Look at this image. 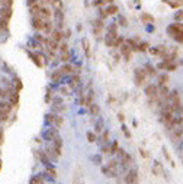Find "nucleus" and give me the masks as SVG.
Masks as SVG:
<instances>
[{"instance_id":"obj_57","label":"nucleus","mask_w":183,"mask_h":184,"mask_svg":"<svg viewBox=\"0 0 183 184\" xmlns=\"http://www.w3.org/2000/svg\"><path fill=\"white\" fill-rule=\"evenodd\" d=\"M103 3H105L103 0H94V6H102Z\"/></svg>"},{"instance_id":"obj_48","label":"nucleus","mask_w":183,"mask_h":184,"mask_svg":"<svg viewBox=\"0 0 183 184\" xmlns=\"http://www.w3.org/2000/svg\"><path fill=\"white\" fill-rule=\"evenodd\" d=\"M12 3H13V0H1V4L6 6V7H10Z\"/></svg>"},{"instance_id":"obj_41","label":"nucleus","mask_w":183,"mask_h":184,"mask_svg":"<svg viewBox=\"0 0 183 184\" xmlns=\"http://www.w3.org/2000/svg\"><path fill=\"white\" fill-rule=\"evenodd\" d=\"M141 18H142V21H144V22H153V21H154V19H153V16H150V15H147V13H144Z\"/></svg>"},{"instance_id":"obj_3","label":"nucleus","mask_w":183,"mask_h":184,"mask_svg":"<svg viewBox=\"0 0 183 184\" xmlns=\"http://www.w3.org/2000/svg\"><path fill=\"white\" fill-rule=\"evenodd\" d=\"M135 83H137V86L145 84V70H141V68L135 70Z\"/></svg>"},{"instance_id":"obj_12","label":"nucleus","mask_w":183,"mask_h":184,"mask_svg":"<svg viewBox=\"0 0 183 184\" xmlns=\"http://www.w3.org/2000/svg\"><path fill=\"white\" fill-rule=\"evenodd\" d=\"M116 36H118V33L108 32L106 33V38H105V43H106L108 46H114V42H115V39H116Z\"/></svg>"},{"instance_id":"obj_31","label":"nucleus","mask_w":183,"mask_h":184,"mask_svg":"<svg viewBox=\"0 0 183 184\" xmlns=\"http://www.w3.org/2000/svg\"><path fill=\"white\" fill-rule=\"evenodd\" d=\"M77 86H79V77L74 76L71 80H70V87H71V88H76Z\"/></svg>"},{"instance_id":"obj_8","label":"nucleus","mask_w":183,"mask_h":184,"mask_svg":"<svg viewBox=\"0 0 183 184\" xmlns=\"http://www.w3.org/2000/svg\"><path fill=\"white\" fill-rule=\"evenodd\" d=\"M121 54L125 57L126 61L131 60V48H129L128 43H122V45H121Z\"/></svg>"},{"instance_id":"obj_10","label":"nucleus","mask_w":183,"mask_h":184,"mask_svg":"<svg viewBox=\"0 0 183 184\" xmlns=\"http://www.w3.org/2000/svg\"><path fill=\"white\" fill-rule=\"evenodd\" d=\"M0 18H3V19H10L12 18V9L10 7H6V6H1V9H0Z\"/></svg>"},{"instance_id":"obj_55","label":"nucleus","mask_w":183,"mask_h":184,"mask_svg":"<svg viewBox=\"0 0 183 184\" xmlns=\"http://www.w3.org/2000/svg\"><path fill=\"white\" fill-rule=\"evenodd\" d=\"M35 39H36V41H39V42H45V41H46V39H44V38L41 36V35H35Z\"/></svg>"},{"instance_id":"obj_34","label":"nucleus","mask_w":183,"mask_h":184,"mask_svg":"<svg viewBox=\"0 0 183 184\" xmlns=\"http://www.w3.org/2000/svg\"><path fill=\"white\" fill-rule=\"evenodd\" d=\"M108 32L118 33V26H116V23H111V25H109V28H108Z\"/></svg>"},{"instance_id":"obj_38","label":"nucleus","mask_w":183,"mask_h":184,"mask_svg":"<svg viewBox=\"0 0 183 184\" xmlns=\"http://www.w3.org/2000/svg\"><path fill=\"white\" fill-rule=\"evenodd\" d=\"M55 115H45V122L46 123H54Z\"/></svg>"},{"instance_id":"obj_30","label":"nucleus","mask_w":183,"mask_h":184,"mask_svg":"<svg viewBox=\"0 0 183 184\" xmlns=\"http://www.w3.org/2000/svg\"><path fill=\"white\" fill-rule=\"evenodd\" d=\"M83 48H84V52L87 57H90V48H89V41L87 39H83Z\"/></svg>"},{"instance_id":"obj_60","label":"nucleus","mask_w":183,"mask_h":184,"mask_svg":"<svg viewBox=\"0 0 183 184\" xmlns=\"http://www.w3.org/2000/svg\"><path fill=\"white\" fill-rule=\"evenodd\" d=\"M105 1H108V3H111V4H112V1H114V0H105Z\"/></svg>"},{"instance_id":"obj_35","label":"nucleus","mask_w":183,"mask_h":184,"mask_svg":"<svg viewBox=\"0 0 183 184\" xmlns=\"http://www.w3.org/2000/svg\"><path fill=\"white\" fill-rule=\"evenodd\" d=\"M145 70H147V73H148L150 76H156V68H154V67H151L150 64L145 65Z\"/></svg>"},{"instance_id":"obj_22","label":"nucleus","mask_w":183,"mask_h":184,"mask_svg":"<svg viewBox=\"0 0 183 184\" xmlns=\"http://www.w3.org/2000/svg\"><path fill=\"white\" fill-rule=\"evenodd\" d=\"M29 10H31L32 18H34V16H38V18H39V10H41V6H39V4H34V6H31V7H29Z\"/></svg>"},{"instance_id":"obj_17","label":"nucleus","mask_w":183,"mask_h":184,"mask_svg":"<svg viewBox=\"0 0 183 184\" xmlns=\"http://www.w3.org/2000/svg\"><path fill=\"white\" fill-rule=\"evenodd\" d=\"M38 155H39V160L42 161V164H44V165H46V167H51V160L48 158V155H46L45 152L39 151V154H38Z\"/></svg>"},{"instance_id":"obj_1","label":"nucleus","mask_w":183,"mask_h":184,"mask_svg":"<svg viewBox=\"0 0 183 184\" xmlns=\"http://www.w3.org/2000/svg\"><path fill=\"white\" fill-rule=\"evenodd\" d=\"M137 183H138V173H137V170H129V171H126L125 184H137Z\"/></svg>"},{"instance_id":"obj_33","label":"nucleus","mask_w":183,"mask_h":184,"mask_svg":"<svg viewBox=\"0 0 183 184\" xmlns=\"http://www.w3.org/2000/svg\"><path fill=\"white\" fill-rule=\"evenodd\" d=\"M122 43H124V38H122V36H116V39H115V42H114V46H115V48L121 46Z\"/></svg>"},{"instance_id":"obj_28","label":"nucleus","mask_w":183,"mask_h":184,"mask_svg":"<svg viewBox=\"0 0 183 184\" xmlns=\"http://www.w3.org/2000/svg\"><path fill=\"white\" fill-rule=\"evenodd\" d=\"M45 175H49L51 178H55V177H57V173H55V170H54V168H51V167H46Z\"/></svg>"},{"instance_id":"obj_14","label":"nucleus","mask_w":183,"mask_h":184,"mask_svg":"<svg viewBox=\"0 0 183 184\" xmlns=\"http://www.w3.org/2000/svg\"><path fill=\"white\" fill-rule=\"evenodd\" d=\"M63 38H64V33L61 32L60 29H57V31H52V32H51V39H54L55 42H60Z\"/></svg>"},{"instance_id":"obj_19","label":"nucleus","mask_w":183,"mask_h":184,"mask_svg":"<svg viewBox=\"0 0 183 184\" xmlns=\"http://www.w3.org/2000/svg\"><path fill=\"white\" fill-rule=\"evenodd\" d=\"M29 184H44V177H42V174L34 175V177L29 180Z\"/></svg>"},{"instance_id":"obj_7","label":"nucleus","mask_w":183,"mask_h":184,"mask_svg":"<svg viewBox=\"0 0 183 184\" xmlns=\"http://www.w3.org/2000/svg\"><path fill=\"white\" fill-rule=\"evenodd\" d=\"M32 26H34V29H36V31H42V28H44V21H42L41 18H38V16H34V18H32Z\"/></svg>"},{"instance_id":"obj_32","label":"nucleus","mask_w":183,"mask_h":184,"mask_svg":"<svg viewBox=\"0 0 183 184\" xmlns=\"http://www.w3.org/2000/svg\"><path fill=\"white\" fill-rule=\"evenodd\" d=\"M89 107H90V113H92V115H97V113H99V106H97V105L92 103Z\"/></svg>"},{"instance_id":"obj_27","label":"nucleus","mask_w":183,"mask_h":184,"mask_svg":"<svg viewBox=\"0 0 183 184\" xmlns=\"http://www.w3.org/2000/svg\"><path fill=\"white\" fill-rule=\"evenodd\" d=\"M51 4L54 6L55 10H61V9H63V1H61V0H52Z\"/></svg>"},{"instance_id":"obj_50","label":"nucleus","mask_w":183,"mask_h":184,"mask_svg":"<svg viewBox=\"0 0 183 184\" xmlns=\"http://www.w3.org/2000/svg\"><path fill=\"white\" fill-rule=\"evenodd\" d=\"M15 87H18V90L22 88V84H21V80L19 78H15Z\"/></svg>"},{"instance_id":"obj_29","label":"nucleus","mask_w":183,"mask_h":184,"mask_svg":"<svg viewBox=\"0 0 183 184\" xmlns=\"http://www.w3.org/2000/svg\"><path fill=\"white\" fill-rule=\"evenodd\" d=\"M94 130H96L97 133L103 130V120L102 119H99L97 122H96V125H94Z\"/></svg>"},{"instance_id":"obj_11","label":"nucleus","mask_w":183,"mask_h":184,"mask_svg":"<svg viewBox=\"0 0 183 184\" xmlns=\"http://www.w3.org/2000/svg\"><path fill=\"white\" fill-rule=\"evenodd\" d=\"M153 173L157 177H161L164 174V170H163V167H161V164L159 161H154V164H153Z\"/></svg>"},{"instance_id":"obj_47","label":"nucleus","mask_w":183,"mask_h":184,"mask_svg":"<svg viewBox=\"0 0 183 184\" xmlns=\"http://www.w3.org/2000/svg\"><path fill=\"white\" fill-rule=\"evenodd\" d=\"M54 123H55L57 126H61V125H63V118H60V116H55V119H54Z\"/></svg>"},{"instance_id":"obj_25","label":"nucleus","mask_w":183,"mask_h":184,"mask_svg":"<svg viewBox=\"0 0 183 184\" xmlns=\"http://www.w3.org/2000/svg\"><path fill=\"white\" fill-rule=\"evenodd\" d=\"M61 78H63V74L60 73V70L51 74V80H52L54 83H58V81H61Z\"/></svg>"},{"instance_id":"obj_44","label":"nucleus","mask_w":183,"mask_h":184,"mask_svg":"<svg viewBox=\"0 0 183 184\" xmlns=\"http://www.w3.org/2000/svg\"><path fill=\"white\" fill-rule=\"evenodd\" d=\"M163 152H164V157L167 158V161H169V163L172 164V165H174V164H173V161H172V158H170V155H169V152H167V149H166V148H163Z\"/></svg>"},{"instance_id":"obj_15","label":"nucleus","mask_w":183,"mask_h":184,"mask_svg":"<svg viewBox=\"0 0 183 184\" xmlns=\"http://www.w3.org/2000/svg\"><path fill=\"white\" fill-rule=\"evenodd\" d=\"M169 88L166 86H159V91H157V94H159V97L161 99H167V96H169Z\"/></svg>"},{"instance_id":"obj_16","label":"nucleus","mask_w":183,"mask_h":184,"mask_svg":"<svg viewBox=\"0 0 183 184\" xmlns=\"http://www.w3.org/2000/svg\"><path fill=\"white\" fill-rule=\"evenodd\" d=\"M12 107H13V106H12L9 102H3V100L0 102V110H1V112H4V113H7V115H9V113H10V110H12Z\"/></svg>"},{"instance_id":"obj_18","label":"nucleus","mask_w":183,"mask_h":184,"mask_svg":"<svg viewBox=\"0 0 183 184\" xmlns=\"http://www.w3.org/2000/svg\"><path fill=\"white\" fill-rule=\"evenodd\" d=\"M45 43H46V46H48V49H49V51H57V49H58V42H55V41H54V39H51V38H49V39H46Z\"/></svg>"},{"instance_id":"obj_39","label":"nucleus","mask_w":183,"mask_h":184,"mask_svg":"<svg viewBox=\"0 0 183 184\" xmlns=\"http://www.w3.org/2000/svg\"><path fill=\"white\" fill-rule=\"evenodd\" d=\"M58 48H60L61 54H63V52H69V45H67V43H61Z\"/></svg>"},{"instance_id":"obj_9","label":"nucleus","mask_w":183,"mask_h":184,"mask_svg":"<svg viewBox=\"0 0 183 184\" xmlns=\"http://www.w3.org/2000/svg\"><path fill=\"white\" fill-rule=\"evenodd\" d=\"M45 154L48 155V158H49L51 161H57L58 155H60V154L55 151V148H54V146H48V148H46V152H45Z\"/></svg>"},{"instance_id":"obj_40","label":"nucleus","mask_w":183,"mask_h":184,"mask_svg":"<svg viewBox=\"0 0 183 184\" xmlns=\"http://www.w3.org/2000/svg\"><path fill=\"white\" fill-rule=\"evenodd\" d=\"M61 61H63V63L70 61V54L69 52H63V54H61Z\"/></svg>"},{"instance_id":"obj_20","label":"nucleus","mask_w":183,"mask_h":184,"mask_svg":"<svg viewBox=\"0 0 183 184\" xmlns=\"http://www.w3.org/2000/svg\"><path fill=\"white\" fill-rule=\"evenodd\" d=\"M73 71H74V68H73V65H70V64L63 65V67L60 68V73H61V74H70V73H73Z\"/></svg>"},{"instance_id":"obj_46","label":"nucleus","mask_w":183,"mask_h":184,"mask_svg":"<svg viewBox=\"0 0 183 184\" xmlns=\"http://www.w3.org/2000/svg\"><path fill=\"white\" fill-rule=\"evenodd\" d=\"M7 113H4V112H1L0 110V122H4V120H7Z\"/></svg>"},{"instance_id":"obj_37","label":"nucleus","mask_w":183,"mask_h":184,"mask_svg":"<svg viewBox=\"0 0 183 184\" xmlns=\"http://www.w3.org/2000/svg\"><path fill=\"white\" fill-rule=\"evenodd\" d=\"M92 160H93V163L96 164V165H100V164H102V157H100V155H94Z\"/></svg>"},{"instance_id":"obj_45","label":"nucleus","mask_w":183,"mask_h":184,"mask_svg":"<svg viewBox=\"0 0 183 184\" xmlns=\"http://www.w3.org/2000/svg\"><path fill=\"white\" fill-rule=\"evenodd\" d=\"M147 46H148V43L147 42H141L139 45H138V49H139V51H145Z\"/></svg>"},{"instance_id":"obj_26","label":"nucleus","mask_w":183,"mask_h":184,"mask_svg":"<svg viewBox=\"0 0 183 184\" xmlns=\"http://www.w3.org/2000/svg\"><path fill=\"white\" fill-rule=\"evenodd\" d=\"M169 81V76L167 74H161L159 77V86H166V83Z\"/></svg>"},{"instance_id":"obj_49","label":"nucleus","mask_w":183,"mask_h":184,"mask_svg":"<svg viewBox=\"0 0 183 184\" xmlns=\"http://www.w3.org/2000/svg\"><path fill=\"white\" fill-rule=\"evenodd\" d=\"M174 19H176V21H182V19H183V12L182 10L177 12V13L174 15Z\"/></svg>"},{"instance_id":"obj_13","label":"nucleus","mask_w":183,"mask_h":184,"mask_svg":"<svg viewBox=\"0 0 183 184\" xmlns=\"http://www.w3.org/2000/svg\"><path fill=\"white\" fill-rule=\"evenodd\" d=\"M52 146L55 148V151L58 154H61V148H63V139L60 138V136H55L54 139H52Z\"/></svg>"},{"instance_id":"obj_36","label":"nucleus","mask_w":183,"mask_h":184,"mask_svg":"<svg viewBox=\"0 0 183 184\" xmlns=\"http://www.w3.org/2000/svg\"><path fill=\"white\" fill-rule=\"evenodd\" d=\"M87 141L90 142V144H93V142L96 141V135L93 132H87Z\"/></svg>"},{"instance_id":"obj_42","label":"nucleus","mask_w":183,"mask_h":184,"mask_svg":"<svg viewBox=\"0 0 183 184\" xmlns=\"http://www.w3.org/2000/svg\"><path fill=\"white\" fill-rule=\"evenodd\" d=\"M119 149V146H118V142H114L112 144V146H111V154H116V151Z\"/></svg>"},{"instance_id":"obj_6","label":"nucleus","mask_w":183,"mask_h":184,"mask_svg":"<svg viewBox=\"0 0 183 184\" xmlns=\"http://www.w3.org/2000/svg\"><path fill=\"white\" fill-rule=\"evenodd\" d=\"M51 15H52V13H51V10H49L46 6H42V7H41V10H39V18H41L42 21H49V19H51Z\"/></svg>"},{"instance_id":"obj_21","label":"nucleus","mask_w":183,"mask_h":184,"mask_svg":"<svg viewBox=\"0 0 183 184\" xmlns=\"http://www.w3.org/2000/svg\"><path fill=\"white\" fill-rule=\"evenodd\" d=\"M105 12H106V15H116V13L119 12V9H118V6H115V4H109Z\"/></svg>"},{"instance_id":"obj_59","label":"nucleus","mask_w":183,"mask_h":184,"mask_svg":"<svg viewBox=\"0 0 183 184\" xmlns=\"http://www.w3.org/2000/svg\"><path fill=\"white\" fill-rule=\"evenodd\" d=\"M3 142V130L0 129V144Z\"/></svg>"},{"instance_id":"obj_58","label":"nucleus","mask_w":183,"mask_h":184,"mask_svg":"<svg viewBox=\"0 0 183 184\" xmlns=\"http://www.w3.org/2000/svg\"><path fill=\"white\" fill-rule=\"evenodd\" d=\"M122 129H124V133H125V136H126V138H129L131 135H129V132L126 130V126H122Z\"/></svg>"},{"instance_id":"obj_61","label":"nucleus","mask_w":183,"mask_h":184,"mask_svg":"<svg viewBox=\"0 0 183 184\" xmlns=\"http://www.w3.org/2000/svg\"><path fill=\"white\" fill-rule=\"evenodd\" d=\"M1 164H3V163H1V160H0V170H1Z\"/></svg>"},{"instance_id":"obj_54","label":"nucleus","mask_w":183,"mask_h":184,"mask_svg":"<svg viewBox=\"0 0 183 184\" xmlns=\"http://www.w3.org/2000/svg\"><path fill=\"white\" fill-rule=\"evenodd\" d=\"M102 152H103V154H111V146H103Z\"/></svg>"},{"instance_id":"obj_56","label":"nucleus","mask_w":183,"mask_h":184,"mask_svg":"<svg viewBox=\"0 0 183 184\" xmlns=\"http://www.w3.org/2000/svg\"><path fill=\"white\" fill-rule=\"evenodd\" d=\"M150 54H153V55H159V51H157V46H156V48H151V49H150Z\"/></svg>"},{"instance_id":"obj_5","label":"nucleus","mask_w":183,"mask_h":184,"mask_svg":"<svg viewBox=\"0 0 183 184\" xmlns=\"http://www.w3.org/2000/svg\"><path fill=\"white\" fill-rule=\"evenodd\" d=\"M55 136H58V132L55 128H49V129H46L44 132V138H45V141H52Z\"/></svg>"},{"instance_id":"obj_51","label":"nucleus","mask_w":183,"mask_h":184,"mask_svg":"<svg viewBox=\"0 0 183 184\" xmlns=\"http://www.w3.org/2000/svg\"><path fill=\"white\" fill-rule=\"evenodd\" d=\"M102 139H103V142H108V139H109V132H103Z\"/></svg>"},{"instance_id":"obj_4","label":"nucleus","mask_w":183,"mask_h":184,"mask_svg":"<svg viewBox=\"0 0 183 184\" xmlns=\"http://www.w3.org/2000/svg\"><path fill=\"white\" fill-rule=\"evenodd\" d=\"M157 91H159V87L154 86V84H150V86L145 87V94H147V97L148 99H159V94H157Z\"/></svg>"},{"instance_id":"obj_53","label":"nucleus","mask_w":183,"mask_h":184,"mask_svg":"<svg viewBox=\"0 0 183 184\" xmlns=\"http://www.w3.org/2000/svg\"><path fill=\"white\" fill-rule=\"evenodd\" d=\"M28 1V6L31 7V6H34V4H38V0H26Z\"/></svg>"},{"instance_id":"obj_52","label":"nucleus","mask_w":183,"mask_h":184,"mask_svg":"<svg viewBox=\"0 0 183 184\" xmlns=\"http://www.w3.org/2000/svg\"><path fill=\"white\" fill-rule=\"evenodd\" d=\"M0 97H7V90H1V88H0Z\"/></svg>"},{"instance_id":"obj_43","label":"nucleus","mask_w":183,"mask_h":184,"mask_svg":"<svg viewBox=\"0 0 183 184\" xmlns=\"http://www.w3.org/2000/svg\"><path fill=\"white\" fill-rule=\"evenodd\" d=\"M119 25H121V26H124V28H125V26H128V22H126V19L124 18V16H119Z\"/></svg>"},{"instance_id":"obj_23","label":"nucleus","mask_w":183,"mask_h":184,"mask_svg":"<svg viewBox=\"0 0 183 184\" xmlns=\"http://www.w3.org/2000/svg\"><path fill=\"white\" fill-rule=\"evenodd\" d=\"M102 173L105 174L106 177H112V178H114V177H116V174H115L114 171L108 167V165H106V167H102Z\"/></svg>"},{"instance_id":"obj_24","label":"nucleus","mask_w":183,"mask_h":184,"mask_svg":"<svg viewBox=\"0 0 183 184\" xmlns=\"http://www.w3.org/2000/svg\"><path fill=\"white\" fill-rule=\"evenodd\" d=\"M42 31H45L46 33L52 32V23H51V21H44V28H42Z\"/></svg>"},{"instance_id":"obj_2","label":"nucleus","mask_w":183,"mask_h":184,"mask_svg":"<svg viewBox=\"0 0 183 184\" xmlns=\"http://www.w3.org/2000/svg\"><path fill=\"white\" fill-rule=\"evenodd\" d=\"M116 154H118V157H119V161H121V163L126 164V165H129V164H131L132 158H131V155H129V154H128V152H126L125 149L119 148V149L116 151Z\"/></svg>"}]
</instances>
